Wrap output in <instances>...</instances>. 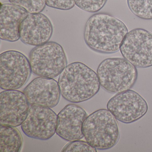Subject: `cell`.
<instances>
[{
  "instance_id": "6da1fadb",
  "label": "cell",
  "mask_w": 152,
  "mask_h": 152,
  "mask_svg": "<svg viewBox=\"0 0 152 152\" xmlns=\"http://www.w3.org/2000/svg\"><path fill=\"white\" fill-rule=\"evenodd\" d=\"M128 29L124 23L109 14L98 13L91 16L84 27L86 45L96 52L112 54L120 49Z\"/></svg>"
},
{
  "instance_id": "7a4b0ae2",
  "label": "cell",
  "mask_w": 152,
  "mask_h": 152,
  "mask_svg": "<svg viewBox=\"0 0 152 152\" xmlns=\"http://www.w3.org/2000/svg\"><path fill=\"white\" fill-rule=\"evenodd\" d=\"M58 82L63 97L72 103L89 100L100 88L96 73L80 62L67 65L59 75Z\"/></svg>"
},
{
  "instance_id": "3957f363",
  "label": "cell",
  "mask_w": 152,
  "mask_h": 152,
  "mask_svg": "<svg viewBox=\"0 0 152 152\" xmlns=\"http://www.w3.org/2000/svg\"><path fill=\"white\" fill-rule=\"evenodd\" d=\"M87 142L99 150H107L119 140L120 132L116 118L107 109H100L88 116L83 125Z\"/></svg>"
},
{
  "instance_id": "277c9868",
  "label": "cell",
  "mask_w": 152,
  "mask_h": 152,
  "mask_svg": "<svg viewBox=\"0 0 152 152\" xmlns=\"http://www.w3.org/2000/svg\"><path fill=\"white\" fill-rule=\"evenodd\" d=\"M100 86L111 93L130 89L138 77L136 66L124 58H110L101 62L97 70Z\"/></svg>"
},
{
  "instance_id": "5b68a950",
  "label": "cell",
  "mask_w": 152,
  "mask_h": 152,
  "mask_svg": "<svg viewBox=\"0 0 152 152\" xmlns=\"http://www.w3.org/2000/svg\"><path fill=\"white\" fill-rule=\"evenodd\" d=\"M32 72L39 77L55 79L67 65V59L62 46L48 42L35 47L29 54Z\"/></svg>"
},
{
  "instance_id": "8992f818",
  "label": "cell",
  "mask_w": 152,
  "mask_h": 152,
  "mask_svg": "<svg viewBox=\"0 0 152 152\" xmlns=\"http://www.w3.org/2000/svg\"><path fill=\"white\" fill-rule=\"evenodd\" d=\"M31 73L29 59L21 52L10 50L0 55V87L1 89L21 88L29 80Z\"/></svg>"
},
{
  "instance_id": "52a82bcc",
  "label": "cell",
  "mask_w": 152,
  "mask_h": 152,
  "mask_svg": "<svg viewBox=\"0 0 152 152\" xmlns=\"http://www.w3.org/2000/svg\"><path fill=\"white\" fill-rule=\"evenodd\" d=\"M120 51L124 58L136 67L152 66V34L141 28L133 29L125 36Z\"/></svg>"
},
{
  "instance_id": "ba28073f",
  "label": "cell",
  "mask_w": 152,
  "mask_h": 152,
  "mask_svg": "<svg viewBox=\"0 0 152 152\" xmlns=\"http://www.w3.org/2000/svg\"><path fill=\"white\" fill-rule=\"evenodd\" d=\"M107 108L119 121L130 124L146 114L148 105L138 93L129 89L111 98L107 104Z\"/></svg>"
},
{
  "instance_id": "9c48e42d",
  "label": "cell",
  "mask_w": 152,
  "mask_h": 152,
  "mask_svg": "<svg viewBox=\"0 0 152 152\" xmlns=\"http://www.w3.org/2000/svg\"><path fill=\"white\" fill-rule=\"evenodd\" d=\"M57 120L58 115L50 107L31 106L21 128L24 133L29 137L48 140L56 133Z\"/></svg>"
},
{
  "instance_id": "30bf717a",
  "label": "cell",
  "mask_w": 152,
  "mask_h": 152,
  "mask_svg": "<svg viewBox=\"0 0 152 152\" xmlns=\"http://www.w3.org/2000/svg\"><path fill=\"white\" fill-rule=\"evenodd\" d=\"M30 104L24 92L7 90L0 94V124L17 127L26 118Z\"/></svg>"
},
{
  "instance_id": "8fae6325",
  "label": "cell",
  "mask_w": 152,
  "mask_h": 152,
  "mask_svg": "<svg viewBox=\"0 0 152 152\" xmlns=\"http://www.w3.org/2000/svg\"><path fill=\"white\" fill-rule=\"evenodd\" d=\"M53 33V26L47 16L29 14L20 26V39L26 45L37 47L49 42Z\"/></svg>"
},
{
  "instance_id": "7c38bea8",
  "label": "cell",
  "mask_w": 152,
  "mask_h": 152,
  "mask_svg": "<svg viewBox=\"0 0 152 152\" xmlns=\"http://www.w3.org/2000/svg\"><path fill=\"white\" fill-rule=\"evenodd\" d=\"M23 92L30 105H42L50 108L57 105L61 96L58 82L54 79L42 77L34 79Z\"/></svg>"
},
{
  "instance_id": "4fadbf2b",
  "label": "cell",
  "mask_w": 152,
  "mask_h": 152,
  "mask_svg": "<svg viewBox=\"0 0 152 152\" xmlns=\"http://www.w3.org/2000/svg\"><path fill=\"white\" fill-rule=\"evenodd\" d=\"M87 117L82 107L74 104L67 105L58 114L56 133L67 141L81 139L84 137L83 125Z\"/></svg>"
},
{
  "instance_id": "5bb4252c",
  "label": "cell",
  "mask_w": 152,
  "mask_h": 152,
  "mask_svg": "<svg viewBox=\"0 0 152 152\" xmlns=\"http://www.w3.org/2000/svg\"><path fill=\"white\" fill-rule=\"evenodd\" d=\"M29 13L23 9L10 3L1 4L0 13V38L15 42L20 39V27Z\"/></svg>"
},
{
  "instance_id": "9a60e30c",
  "label": "cell",
  "mask_w": 152,
  "mask_h": 152,
  "mask_svg": "<svg viewBox=\"0 0 152 152\" xmlns=\"http://www.w3.org/2000/svg\"><path fill=\"white\" fill-rule=\"evenodd\" d=\"M0 152H18L23 143L20 132L16 127L1 125Z\"/></svg>"
},
{
  "instance_id": "2e32d148",
  "label": "cell",
  "mask_w": 152,
  "mask_h": 152,
  "mask_svg": "<svg viewBox=\"0 0 152 152\" xmlns=\"http://www.w3.org/2000/svg\"><path fill=\"white\" fill-rule=\"evenodd\" d=\"M132 14L143 20H152V0H127Z\"/></svg>"
},
{
  "instance_id": "e0dca14e",
  "label": "cell",
  "mask_w": 152,
  "mask_h": 152,
  "mask_svg": "<svg viewBox=\"0 0 152 152\" xmlns=\"http://www.w3.org/2000/svg\"><path fill=\"white\" fill-rule=\"evenodd\" d=\"M9 1L23 9L29 14L41 13L46 6L45 0H9Z\"/></svg>"
},
{
  "instance_id": "ac0fdd59",
  "label": "cell",
  "mask_w": 152,
  "mask_h": 152,
  "mask_svg": "<svg viewBox=\"0 0 152 152\" xmlns=\"http://www.w3.org/2000/svg\"><path fill=\"white\" fill-rule=\"evenodd\" d=\"M75 5L86 12L97 13L103 8L107 0H74Z\"/></svg>"
},
{
  "instance_id": "d6986e66",
  "label": "cell",
  "mask_w": 152,
  "mask_h": 152,
  "mask_svg": "<svg viewBox=\"0 0 152 152\" xmlns=\"http://www.w3.org/2000/svg\"><path fill=\"white\" fill-rule=\"evenodd\" d=\"M96 148L87 141L79 140L70 141L61 150L62 152H97Z\"/></svg>"
},
{
  "instance_id": "ffe728a7",
  "label": "cell",
  "mask_w": 152,
  "mask_h": 152,
  "mask_svg": "<svg viewBox=\"0 0 152 152\" xmlns=\"http://www.w3.org/2000/svg\"><path fill=\"white\" fill-rule=\"evenodd\" d=\"M46 6L62 10H69L75 6L74 0H45Z\"/></svg>"
}]
</instances>
